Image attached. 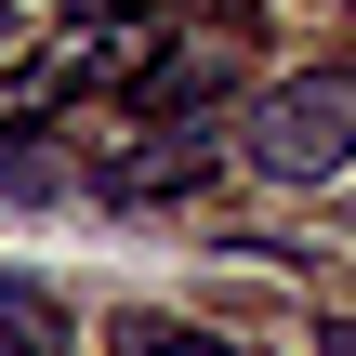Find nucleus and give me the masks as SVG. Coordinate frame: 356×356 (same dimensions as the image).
Returning <instances> with one entry per match:
<instances>
[{
  "mask_svg": "<svg viewBox=\"0 0 356 356\" xmlns=\"http://www.w3.org/2000/svg\"><path fill=\"white\" fill-rule=\"evenodd\" d=\"M238 159L264 185H343L356 172V66H291L238 106Z\"/></svg>",
  "mask_w": 356,
  "mask_h": 356,
  "instance_id": "f257e3e1",
  "label": "nucleus"
},
{
  "mask_svg": "<svg viewBox=\"0 0 356 356\" xmlns=\"http://www.w3.org/2000/svg\"><path fill=\"white\" fill-rule=\"evenodd\" d=\"M79 185H92V198H119V211H159V198H198V185H211V132H172V119H132V132H92Z\"/></svg>",
  "mask_w": 356,
  "mask_h": 356,
  "instance_id": "f03ea898",
  "label": "nucleus"
},
{
  "mask_svg": "<svg viewBox=\"0 0 356 356\" xmlns=\"http://www.w3.org/2000/svg\"><path fill=\"white\" fill-rule=\"evenodd\" d=\"M238 92V53L211 26H172V53L132 79V119H172V132H211V106Z\"/></svg>",
  "mask_w": 356,
  "mask_h": 356,
  "instance_id": "7ed1b4c3",
  "label": "nucleus"
},
{
  "mask_svg": "<svg viewBox=\"0 0 356 356\" xmlns=\"http://www.w3.org/2000/svg\"><path fill=\"white\" fill-rule=\"evenodd\" d=\"M106 343L119 356H251V343H225V330H198V317H145V304L106 317Z\"/></svg>",
  "mask_w": 356,
  "mask_h": 356,
  "instance_id": "20e7f679",
  "label": "nucleus"
},
{
  "mask_svg": "<svg viewBox=\"0 0 356 356\" xmlns=\"http://www.w3.org/2000/svg\"><path fill=\"white\" fill-rule=\"evenodd\" d=\"M0 356H66V317H53L26 277H0Z\"/></svg>",
  "mask_w": 356,
  "mask_h": 356,
  "instance_id": "39448f33",
  "label": "nucleus"
},
{
  "mask_svg": "<svg viewBox=\"0 0 356 356\" xmlns=\"http://www.w3.org/2000/svg\"><path fill=\"white\" fill-rule=\"evenodd\" d=\"M0 185H13V198H53V185H79V172H66L53 145H26V132H0Z\"/></svg>",
  "mask_w": 356,
  "mask_h": 356,
  "instance_id": "423d86ee",
  "label": "nucleus"
},
{
  "mask_svg": "<svg viewBox=\"0 0 356 356\" xmlns=\"http://www.w3.org/2000/svg\"><path fill=\"white\" fill-rule=\"evenodd\" d=\"M317 356H356V330H317Z\"/></svg>",
  "mask_w": 356,
  "mask_h": 356,
  "instance_id": "0eeeda50",
  "label": "nucleus"
}]
</instances>
